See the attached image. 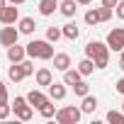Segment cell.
<instances>
[{
  "label": "cell",
  "mask_w": 124,
  "mask_h": 124,
  "mask_svg": "<svg viewBox=\"0 0 124 124\" xmlns=\"http://www.w3.org/2000/svg\"><path fill=\"white\" fill-rule=\"evenodd\" d=\"M119 68H122V71H124V49H122V51H119Z\"/></svg>",
  "instance_id": "cell-33"
},
{
  "label": "cell",
  "mask_w": 124,
  "mask_h": 124,
  "mask_svg": "<svg viewBox=\"0 0 124 124\" xmlns=\"http://www.w3.org/2000/svg\"><path fill=\"white\" fill-rule=\"evenodd\" d=\"M85 56L88 58H93V63H95V68H107V63H109V46L105 44V41H90L88 46H85Z\"/></svg>",
  "instance_id": "cell-1"
},
{
  "label": "cell",
  "mask_w": 124,
  "mask_h": 124,
  "mask_svg": "<svg viewBox=\"0 0 124 124\" xmlns=\"http://www.w3.org/2000/svg\"><path fill=\"white\" fill-rule=\"evenodd\" d=\"M73 93H76L78 97H83V95H88V93H90V85H88V83L80 78L78 83H73Z\"/></svg>",
  "instance_id": "cell-23"
},
{
  "label": "cell",
  "mask_w": 124,
  "mask_h": 124,
  "mask_svg": "<svg viewBox=\"0 0 124 124\" xmlns=\"http://www.w3.org/2000/svg\"><path fill=\"white\" fill-rule=\"evenodd\" d=\"M97 10H100V22H107V20H112V12H114L112 8H102V5H100Z\"/></svg>",
  "instance_id": "cell-27"
},
{
  "label": "cell",
  "mask_w": 124,
  "mask_h": 124,
  "mask_svg": "<svg viewBox=\"0 0 124 124\" xmlns=\"http://www.w3.org/2000/svg\"><path fill=\"white\" fill-rule=\"evenodd\" d=\"M10 107H12V112H15V117L17 119H22V122H29L32 119V114H34V107L27 102V97H22V95H17L12 102H10Z\"/></svg>",
  "instance_id": "cell-4"
},
{
  "label": "cell",
  "mask_w": 124,
  "mask_h": 124,
  "mask_svg": "<svg viewBox=\"0 0 124 124\" xmlns=\"http://www.w3.org/2000/svg\"><path fill=\"white\" fill-rule=\"evenodd\" d=\"M27 56V51H24V46H20V44H12V46H8V61L10 63H20V61Z\"/></svg>",
  "instance_id": "cell-9"
},
{
  "label": "cell",
  "mask_w": 124,
  "mask_h": 124,
  "mask_svg": "<svg viewBox=\"0 0 124 124\" xmlns=\"http://www.w3.org/2000/svg\"><path fill=\"white\" fill-rule=\"evenodd\" d=\"M27 56L29 58H41V61H49L54 56V44L46 41V39H32L27 46H24Z\"/></svg>",
  "instance_id": "cell-2"
},
{
  "label": "cell",
  "mask_w": 124,
  "mask_h": 124,
  "mask_svg": "<svg viewBox=\"0 0 124 124\" xmlns=\"http://www.w3.org/2000/svg\"><path fill=\"white\" fill-rule=\"evenodd\" d=\"M78 34H80V29H78V24H76V22H66L63 27H61V37L68 39V41H76V39H78Z\"/></svg>",
  "instance_id": "cell-11"
},
{
  "label": "cell",
  "mask_w": 124,
  "mask_h": 124,
  "mask_svg": "<svg viewBox=\"0 0 124 124\" xmlns=\"http://www.w3.org/2000/svg\"><path fill=\"white\" fill-rule=\"evenodd\" d=\"M0 102H10V95H8V85L0 80Z\"/></svg>",
  "instance_id": "cell-29"
},
{
  "label": "cell",
  "mask_w": 124,
  "mask_h": 124,
  "mask_svg": "<svg viewBox=\"0 0 124 124\" xmlns=\"http://www.w3.org/2000/svg\"><path fill=\"white\" fill-rule=\"evenodd\" d=\"M3 5H8V0H0V8H3Z\"/></svg>",
  "instance_id": "cell-36"
},
{
  "label": "cell",
  "mask_w": 124,
  "mask_h": 124,
  "mask_svg": "<svg viewBox=\"0 0 124 124\" xmlns=\"http://www.w3.org/2000/svg\"><path fill=\"white\" fill-rule=\"evenodd\" d=\"M46 100H49V95H44L41 90H29V93H27V102H29L34 109H39Z\"/></svg>",
  "instance_id": "cell-10"
},
{
  "label": "cell",
  "mask_w": 124,
  "mask_h": 124,
  "mask_svg": "<svg viewBox=\"0 0 124 124\" xmlns=\"http://www.w3.org/2000/svg\"><path fill=\"white\" fill-rule=\"evenodd\" d=\"M122 112H124V95H122Z\"/></svg>",
  "instance_id": "cell-37"
},
{
  "label": "cell",
  "mask_w": 124,
  "mask_h": 124,
  "mask_svg": "<svg viewBox=\"0 0 124 124\" xmlns=\"http://www.w3.org/2000/svg\"><path fill=\"white\" fill-rule=\"evenodd\" d=\"M20 63H22V68H24V76H34V63H32V58H22Z\"/></svg>",
  "instance_id": "cell-26"
},
{
  "label": "cell",
  "mask_w": 124,
  "mask_h": 124,
  "mask_svg": "<svg viewBox=\"0 0 124 124\" xmlns=\"http://www.w3.org/2000/svg\"><path fill=\"white\" fill-rule=\"evenodd\" d=\"M61 39V27H46V41L56 44Z\"/></svg>",
  "instance_id": "cell-24"
},
{
  "label": "cell",
  "mask_w": 124,
  "mask_h": 124,
  "mask_svg": "<svg viewBox=\"0 0 124 124\" xmlns=\"http://www.w3.org/2000/svg\"><path fill=\"white\" fill-rule=\"evenodd\" d=\"M51 58H54V68H56V71L63 73L66 68H71V56H68V54H54Z\"/></svg>",
  "instance_id": "cell-15"
},
{
  "label": "cell",
  "mask_w": 124,
  "mask_h": 124,
  "mask_svg": "<svg viewBox=\"0 0 124 124\" xmlns=\"http://www.w3.org/2000/svg\"><path fill=\"white\" fill-rule=\"evenodd\" d=\"M76 3H78V5H90L93 0H76Z\"/></svg>",
  "instance_id": "cell-35"
},
{
  "label": "cell",
  "mask_w": 124,
  "mask_h": 124,
  "mask_svg": "<svg viewBox=\"0 0 124 124\" xmlns=\"http://www.w3.org/2000/svg\"><path fill=\"white\" fill-rule=\"evenodd\" d=\"M80 78H83V76H80L78 68H66V71H63V83H66V85H73V83H78Z\"/></svg>",
  "instance_id": "cell-19"
},
{
  "label": "cell",
  "mask_w": 124,
  "mask_h": 124,
  "mask_svg": "<svg viewBox=\"0 0 124 124\" xmlns=\"http://www.w3.org/2000/svg\"><path fill=\"white\" fill-rule=\"evenodd\" d=\"M34 80H37V85L49 88V85L54 83V76H51V71H49V68H39V71L34 73Z\"/></svg>",
  "instance_id": "cell-14"
},
{
  "label": "cell",
  "mask_w": 124,
  "mask_h": 124,
  "mask_svg": "<svg viewBox=\"0 0 124 124\" xmlns=\"http://www.w3.org/2000/svg\"><path fill=\"white\" fill-rule=\"evenodd\" d=\"M114 15L119 20H124V0H117V5H114Z\"/></svg>",
  "instance_id": "cell-30"
},
{
  "label": "cell",
  "mask_w": 124,
  "mask_h": 124,
  "mask_svg": "<svg viewBox=\"0 0 124 124\" xmlns=\"http://www.w3.org/2000/svg\"><path fill=\"white\" fill-rule=\"evenodd\" d=\"M17 20H20V10H17V5L8 3V5L0 8V22H3V24H17Z\"/></svg>",
  "instance_id": "cell-7"
},
{
  "label": "cell",
  "mask_w": 124,
  "mask_h": 124,
  "mask_svg": "<svg viewBox=\"0 0 124 124\" xmlns=\"http://www.w3.org/2000/svg\"><path fill=\"white\" fill-rule=\"evenodd\" d=\"M8 3H12V5H24L27 0H8Z\"/></svg>",
  "instance_id": "cell-34"
},
{
  "label": "cell",
  "mask_w": 124,
  "mask_h": 124,
  "mask_svg": "<svg viewBox=\"0 0 124 124\" xmlns=\"http://www.w3.org/2000/svg\"><path fill=\"white\" fill-rule=\"evenodd\" d=\"M107 122H112V124H124V112L109 109V112H107Z\"/></svg>",
  "instance_id": "cell-25"
},
{
  "label": "cell",
  "mask_w": 124,
  "mask_h": 124,
  "mask_svg": "<svg viewBox=\"0 0 124 124\" xmlns=\"http://www.w3.org/2000/svg\"><path fill=\"white\" fill-rule=\"evenodd\" d=\"M100 5H102V8H112V10H114L117 0H100Z\"/></svg>",
  "instance_id": "cell-31"
},
{
  "label": "cell",
  "mask_w": 124,
  "mask_h": 124,
  "mask_svg": "<svg viewBox=\"0 0 124 124\" xmlns=\"http://www.w3.org/2000/svg\"><path fill=\"white\" fill-rule=\"evenodd\" d=\"M114 88H117V93H119V95H124V78H119Z\"/></svg>",
  "instance_id": "cell-32"
},
{
  "label": "cell",
  "mask_w": 124,
  "mask_h": 124,
  "mask_svg": "<svg viewBox=\"0 0 124 124\" xmlns=\"http://www.w3.org/2000/svg\"><path fill=\"white\" fill-rule=\"evenodd\" d=\"M17 29H20V34H34V29H37L34 17H20L17 20Z\"/></svg>",
  "instance_id": "cell-13"
},
{
  "label": "cell",
  "mask_w": 124,
  "mask_h": 124,
  "mask_svg": "<svg viewBox=\"0 0 124 124\" xmlns=\"http://www.w3.org/2000/svg\"><path fill=\"white\" fill-rule=\"evenodd\" d=\"M58 10V0H39V15L49 17Z\"/></svg>",
  "instance_id": "cell-16"
},
{
  "label": "cell",
  "mask_w": 124,
  "mask_h": 124,
  "mask_svg": "<svg viewBox=\"0 0 124 124\" xmlns=\"http://www.w3.org/2000/svg\"><path fill=\"white\" fill-rule=\"evenodd\" d=\"M76 10H78L76 0H61V3H58V12L63 17H76Z\"/></svg>",
  "instance_id": "cell-12"
},
{
  "label": "cell",
  "mask_w": 124,
  "mask_h": 124,
  "mask_svg": "<svg viewBox=\"0 0 124 124\" xmlns=\"http://www.w3.org/2000/svg\"><path fill=\"white\" fill-rule=\"evenodd\" d=\"M10 112H12L10 102H0V119H8V117H10Z\"/></svg>",
  "instance_id": "cell-28"
},
{
  "label": "cell",
  "mask_w": 124,
  "mask_h": 124,
  "mask_svg": "<svg viewBox=\"0 0 124 124\" xmlns=\"http://www.w3.org/2000/svg\"><path fill=\"white\" fill-rule=\"evenodd\" d=\"M49 97L56 100V102L63 100V97H66V83H63V85H61V83H51V85H49Z\"/></svg>",
  "instance_id": "cell-18"
},
{
  "label": "cell",
  "mask_w": 124,
  "mask_h": 124,
  "mask_svg": "<svg viewBox=\"0 0 124 124\" xmlns=\"http://www.w3.org/2000/svg\"><path fill=\"white\" fill-rule=\"evenodd\" d=\"M105 44L109 46V51H122V49H124V27H114V29H109Z\"/></svg>",
  "instance_id": "cell-5"
},
{
  "label": "cell",
  "mask_w": 124,
  "mask_h": 124,
  "mask_svg": "<svg viewBox=\"0 0 124 124\" xmlns=\"http://www.w3.org/2000/svg\"><path fill=\"white\" fill-rule=\"evenodd\" d=\"M78 71H80V76H83V78H85V76H90V73L95 71V63H93V58H88V56H85V58L80 61V63H78Z\"/></svg>",
  "instance_id": "cell-21"
},
{
  "label": "cell",
  "mask_w": 124,
  "mask_h": 124,
  "mask_svg": "<svg viewBox=\"0 0 124 124\" xmlns=\"http://www.w3.org/2000/svg\"><path fill=\"white\" fill-rule=\"evenodd\" d=\"M85 24H90V27L100 24V10H97V8H90V10L85 12Z\"/></svg>",
  "instance_id": "cell-22"
},
{
  "label": "cell",
  "mask_w": 124,
  "mask_h": 124,
  "mask_svg": "<svg viewBox=\"0 0 124 124\" xmlns=\"http://www.w3.org/2000/svg\"><path fill=\"white\" fill-rule=\"evenodd\" d=\"M80 117H83V112H80V107H76V105L61 107V109H56V114H54V119H56L58 124H78Z\"/></svg>",
  "instance_id": "cell-3"
},
{
  "label": "cell",
  "mask_w": 124,
  "mask_h": 124,
  "mask_svg": "<svg viewBox=\"0 0 124 124\" xmlns=\"http://www.w3.org/2000/svg\"><path fill=\"white\" fill-rule=\"evenodd\" d=\"M39 114H41L44 119H51V117L56 114V105H54V100H51V97H49V100L39 107Z\"/></svg>",
  "instance_id": "cell-20"
},
{
  "label": "cell",
  "mask_w": 124,
  "mask_h": 124,
  "mask_svg": "<svg viewBox=\"0 0 124 124\" xmlns=\"http://www.w3.org/2000/svg\"><path fill=\"white\" fill-rule=\"evenodd\" d=\"M17 39H20V29H17V27L5 24L3 29H0V44H3L5 49H8V46H12V44H17Z\"/></svg>",
  "instance_id": "cell-6"
},
{
  "label": "cell",
  "mask_w": 124,
  "mask_h": 124,
  "mask_svg": "<svg viewBox=\"0 0 124 124\" xmlns=\"http://www.w3.org/2000/svg\"><path fill=\"white\" fill-rule=\"evenodd\" d=\"M8 78H10L12 83H20V80H24L27 76H24V68H22V63H12V66L8 68Z\"/></svg>",
  "instance_id": "cell-17"
},
{
  "label": "cell",
  "mask_w": 124,
  "mask_h": 124,
  "mask_svg": "<svg viewBox=\"0 0 124 124\" xmlns=\"http://www.w3.org/2000/svg\"><path fill=\"white\" fill-rule=\"evenodd\" d=\"M95 109H97V97L90 95V93L83 95V97H80V112H83V114H93Z\"/></svg>",
  "instance_id": "cell-8"
}]
</instances>
